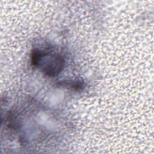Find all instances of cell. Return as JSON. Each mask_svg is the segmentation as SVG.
Masks as SVG:
<instances>
[{"label":"cell","mask_w":154,"mask_h":154,"mask_svg":"<svg viewBox=\"0 0 154 154\" xmlns=\"http://www.w3.org/2000/svg\"><path fill=\"white\" fill-rule=\"evenodd\" d=\"M31 64L40 68L46 75L54 77L63 70L64 60L60 55L34 49L31 54Z\"/></svg>","instance_id":"6da1fadb"},{"label":"cell","mask_w":154,"mask_h":154,"mask_svg":"<svg viewBox=\"0 0 154 154\" xmlns=\"http://www.w3.org/2000/svg\"><path fill=\"white\" fill-rule=\"evenodd\" d=\"M58 86L67 87L75 90H82L84 87V83L82 81H66L57 84Z\"/></svg>","instance_id":"7a4b0ae2"}]
</instances>
